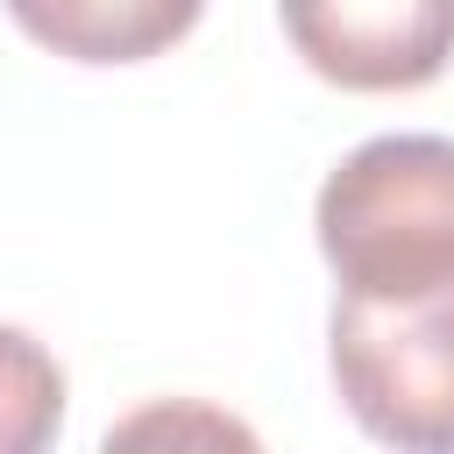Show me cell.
Returning <instances> with one entry per match:
<instances>
[{"label": "cell", "instance_id": "obj_4", "mask_svg": "<svg viewBox=\"0 0 454 454\" xmlns=\"http://www.w3.org/2000/svg\"><path fill=\"white\" fill-rule=\"evenodd\" d=\"M7 14L71 64H142L170 50L206 0H7Z\"/></svg>", "mask_w": 454, "mask_h": 454}, {"label": "cell", "instance_id": "obj_3", "mask_svg": "<svg viewBox=\"0 0 454 454\" xmlns=\"http://www.w3.org/2000/svg\"><path fill=\"white\" fill-rule=\"evenodd\" d=\"M291 50L348 92L433 85L454 57V0H277Z\"/></svg>", "mask_w": 454, "mask_h": 454}, {"label": "cell", "instance_id": "obj_2", "mask_svg": "<svg viewBox=\"0 0 454 454\" xmlns=\"http://www.w3.org/2000/svg\"><path fill=\"white\" fill-rule=\"evenodd\" d=\"M333 390L355 426L404 454H454V277L426 298H333Z\"/></svg>", "mask_w": 454, "mask_h": 454}, {"label": "cell", "instance_id": "obj_5", "mask_svg": "<svg viewBox=\"0 0 454 454\" xmlns=\"http://www.w3.org/2000/svg\"><path fill=\"white\" fill-rule=\"evenodd\" d=\"M64 426V369L57 355L21 333L0 326V454H35L50 447Z\"/></svg>", "mask_w": 454, "mask_h": 454}, {"label": "cell", "instance_id": "obj_1", "mask_svg": "<svg viewBox=\"0 0 454 454\" xmlns=\"http://www.w3.org/2000/svg\"><path fill=\"white\" fill-rule=\"evenodd\" d=\"M319 255L340 298L397 305L454 277V142L447 135H376L348 149L312 206Z\"/></svg>", "mask_w": 454, "mask_h": 454}]
</instances>
